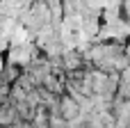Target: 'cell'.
<instances>
[{
	"label": "cell",
	"mask_w": 130,
	"mask_h": 128,
	"mask_svg": "<svg viewBox=\"0 0 130 128\" xmlns=\"http://www.w3.org/2000/svg\"><path fill=\"white\" fill-rule=\"evenodd\" d=\"M59 115H62L66 121L73 119V117L78 115V103L71 101V98H62V101H59Z\"/></svg>",
	"instance_id": "6da1fadb"
}]
</instances>
